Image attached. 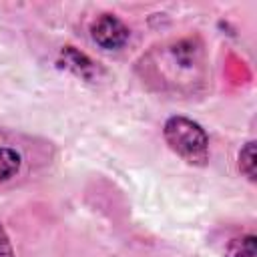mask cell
<instances>
[{
	"instance_id": "6da1fadb",
	"label": "cell",
	"mask_w": 257,
	"mask_h": 257,
	"mask_svg": "<svg viewBox=\"0 0 257 257\" xmlns=\"http://www.w3.org/2000/svg\"><path fill=\"white\" fill-rule=\"evenodd\" d=\"M155 68L165 74L163 82H197L205 72V50L203 42L193 38H181L163 46Z\"/></svg>"
},
{
	"instance_id": "7a4b0ae2",
	"label": "cell",
	"mask_w": 257,
	"mask_h": 257,
	"mask_svg": "<svg viewBox=\"0 0 257 257\" xmlns=\"http://www.w3.org/2000/svg\"><path fill=\"white\" fill-rule=\"evenodd\" d=\"M163 137L171 151L189 165L203 167L209 161V137L199 122L179 114L169 116L163 126Z\"/></svg>"
},
{
	"instance_id": "3957f363",
	"label": "cell",
	"mask_w": 257,
	"mask_h": 257,
	"mask_svg": "<svg viewBox=\"0 0 257 257\" xmlns=\"http://www.w3.org/2000/svg\"><path fill=\"white\" fill-rule=\"evenodd\" d=\"M90 36L100 48L118 50L126 44V40L131 36V30L118 16H114L110 12H104L90 24Z\"/></svg>"
},
{
	"instance_id": "277c9868",
	"label": "cell",
	"mask_w": 257,
	"mask_h": 257,
	"mask_svg": "<svg viewBox=\"0 0 257 257\" xmlns=\"http://www.w3.org/2000/svg\"><path fill=\"white\" fill-rule=\"evenodd\" d=\"M60 56H62V60H64V66L70 68L74 74H78V76H82V78H86V80H92V78H94L98 66H96L84 52L76 50L74 46H64V48L60 50Z\"/></svg>"
},
{
	"instance_id": "5b68a950",
	"label": "cell",
	"mask_w": 257,
	"mask_h": 257,
	"mask_svg": "<svg viewBox=\"0 0 257 257\" xmlns=\"http://www.w3.org/2000/svg\"><path fill=\"white\" fill-rule=\"evenodd\" d=\"M22 165V157L10 149V147H0V183L12 179Z\"/></svg>"
},
{
	"instance_id": "8992f818",
	"label": "cell",
	"mask_w": 257,
	"mask_h": 257,
	"mask_svg": "<svg viewBox=\"0 0 257 257\" xmlns=\"http://www.w3.org/2000/svg\"><path fill=\"white\" fill-rule=\"evenodd\" d=\"M227 257H255V235H243L229 241Z\"/></svg>"
},
{
	"instance_id": "52a82bcc",
	"label": "cell",
	"mask_w": 257,
	"mask_h": 257,
	"mask_svg": "<svg viewBox=\"0 0 257 257\" xmlns=\"http://www.w3.org/2000/svg\"><path fill=\"white\" fill-rule=\"evenodd\" d=\"M239 169H241V173L249 179V181H255L257 177V173H255V143L253 141H249V143H245V147L241 149V153H239Z\"/></svg>"
},
{
	"instance_id": "ba28073f",
	"label": "cell",
	"mask_w": 257,
	"mask_h": 257,
	"mask_svg": "<svg viewBox=\"0 0 257 257\" xmlns=\"http://www.w3.org/2000/svg\"><path fill=\"white\" fill-rule=\"evenodd\" d=\"M0 257H16L14 255V249H12V243H10V239H8L2 223H0Z\"/></svg>"
}]
</instances>
